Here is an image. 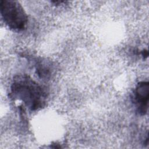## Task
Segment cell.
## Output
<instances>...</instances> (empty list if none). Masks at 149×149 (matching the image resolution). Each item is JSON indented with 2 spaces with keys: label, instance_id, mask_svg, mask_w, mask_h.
Here are the masks:
<instances>
[{
  "label": "cell",
  "instance_id": "7a4b0ae2",
  "mask_svg": "<svg viewBox=\"0 0 149 149\" xmlns=\"http://www.w3.org/2000/svg\"><path fill=\"white\" fill-rule=\"evenodd\" d=\"M0 10L3 22L10 29L22 31L26 28L28 17L19 2L12 0H1Z\"/></svg>",
  "mask_w": 149,
  "mask_h": 149
},
{
  "label": "cell",
  "instance_id": "3957f363",
  "mask_svg": "<svg viewBox=\"0 0 149 149\" xmlns=\"http://www.w3.org/2000/svg\"><path fill=\"white\" fill-rule=\"evenodd\" d=\"M149 83L146 81H140L136 86L133 102L136 107L137 112L141 115H145L148 109Z\"/></svg>",
  "mask_w": 149,
  "mask_h": 149
},
{
  "label": "cell",
  "instance_id": "277c9868",
  "mask_svg": "<svg viewBox=\"0 0 149 149\" xmlns=\"http://www.w3.org/2000/svg\"><path fill=\"white\" fill-rule=\"evenodd\" d=\"M141 54H142L144 58H145L148 57V51H147V50H146V49H144V50L142 51Z\"/></svg>",
  "mask_w": 149,
  "mask_h": 149
},
{
  "label": "cell",
  "instance_id": "6da1fadb",
  "mask_svg": "<svg viewBox=\"0 0 149 149\" xmlns=\"http://www.w3.org/2000/svg\"><path fill=\"white\" fill-rule=\"evenodd\" d=\"M10 95L21 101L31 111H37L45 104L47 94L37 83L26 74L16 76L10 86Z\"/></svg>",
  "mask_w": 149,
  "mask_h": 149
}]
</instances>
